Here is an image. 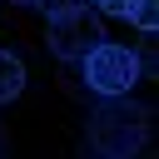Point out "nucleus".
Instances as JSON below:
<instances>
[{"label":"nucleus","instance_id":"8","mask_svg":"<svg viewBox=\"0 0 159 159\" xmlns=\"http://www.w3.org/2000/svg\"><path fill=\"white\" fill-rule=\"evenodd\" d=\"M30 5H35V0H30Z\"/></svg>","mask_w":159,"mask_h":159},{"label":"nucleus","instance_id":"2","mask_svg":"<svg viewBox=\"0 0 159 159\" xmlns=\"http://www.w3.org/2000/svg\"><path fill=\"white\" fill-rule=\"evenodd\" d=\"M80 65H84V84L94 89V94H129V84L139 80V55L129 50V45H114V40H94L84 55H80Z\"/></svg>","mask_w":159,"mask_h":159},{"label":"nucleus","instance_id":"6","mask_svg":"<svg viewBox=\"0 0 159 159\" xmlns=\"http://www.w3.org/2000/svg\"><path fill=\"white\" fill-rule=\"evenodd\" d=\"M89 5H99V15H124L129 10V0H89Z\"/></svg>","mask_w":159,"mask_h":159},{"label":"nucleus","instance_id":"5","mask_svg":"<svg viewBox=\"0 0 159 159\" xmlns=\"http://www.w3.org/2000/svg\"><path fill=\"white\" fill-rule=\"evenodd\" d=\"M154 5H159V0H129V10H124V15H129L144 35H154V25H159V10H154Z\"/></svg>","mask_w":159,"mask_h":159},{"label":"nucleus","instance_id":"3","mask_svg":"<svg viewBox=\"0 0 159 159\" xmlns=\"http://www.w3.org/2000/svg\"><path fill=\"white\" fill-rule=\"evenodd\" d=\"M94 40H104V15L89 10V0L50 15V50H55L60 60H80Z\"/></svg>","mask_w":159,"mask_h":159},{"label":"nucleus","instance_id":"7","mask_svg":"<svg viewBox=\"0 0 159 159\" xmlns=\"http://www.w3.org/2000/svg\"><path fill=\"white\" fill-rule=\"evenodd\" d=\"M35 5H45V10L55 15V10H70V5H80V0H35Z\"/></svg>","mask_w":159,"mask_h":159},{"label":"nucleus","instance_id":"4","mask_svg":"<svg viewBox=\"0 0 159 159\" xmlns=\"http://www.w3.org/2000/svg\"><path fill=\"white\" fill-rule=\"evenodd\" d=\"M20 89H25V65H20V55L0 50V104H10Z\"/></svg>","mask_w":159,"mask_h":159},{"label":"nucleus","instance_id":"1","mask_svg":"<svg viewBox=\"0 0 159 159\" xmlns=\"http://www.w3.org/2000/svg\"><path fill=\"white\" fill-rule=\"evenodd\" d=\"M149 139V109L129 104L124 94H109V104L89 119V149L99 154H134Z\"/></svg>","mask_w":159,"mask_h":159}]
</instances>
